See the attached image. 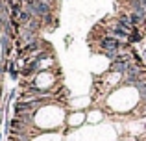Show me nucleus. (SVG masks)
I'll return each mask as SVG.
<instances>
[{
	"label": "nucleus",
	"instance_id": "f03ea898",
	"mask_svg": "<svg viewBox=\"0 0 146 141\" xmlns=\"http://www.w3.org/2000/svg\"><path fill=\"white\" fill-rule=\"evenodd\" d=\"M7 71H9V76H11L13 80H17V78H19V74H21V71L15 69V63H13V61L7 63Z\"/></svg>",
	"mask_w": 146,
	"mask_h": 141
},
{
	"label": "nucleus",
	"instance_id": "f257e3e1",
	"mask_svg": "<svg viewBox=\"0 0 146 141\" xmlns=\"http://www.w3.org/2000/svg\"><path fill=\"white\" fill-rule=\"evenodd\" d=\"M141 41H143L141 28H133V32L129 33V37H128V45H135V43H141Z\"/></svg>",
	"mask_w": 146,
	"mask_h": 141
},
{
	"label": "nucleus",
	"instance_id": "7ed1b4c3",
	"mask_svg": "<svg viewBox=\"0 0 146 141\" xmlns=\"http://www.w3.org/2000/svg\"><path fill=\"white\" fill-rule=\"evenodd\" d=\"M143 59H144V61H146V48H144V50H143Z\"/></svg>",
	"mask_w": 146,
	"mask_h": 141
}]
</instances>
